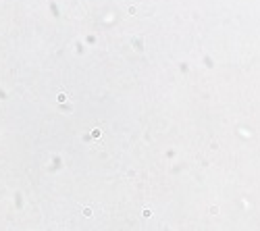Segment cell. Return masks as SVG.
Instances as JSON below:
<instances>
[{
    "label": "cell",
    "mask_w": 260,
    "mask_h": 231,
    "mask_svg": "<svg viewBox=\"0 0 260 231\" xmlns=\"http://www.w3.org/2000/svg\"><path fill=\"white\" fill-rule=\"evenodd\" d=\"M58 102H67V94H58Z\"/></svg>",
    "instance_id": "1"
},
{
    "label": "cell",
    "mask_w": 260,
    "mask_h": 231,
    "mask_svg": "<svg viewBox=\"0 0 260 231\" xmlns=\"http://www.w3.org/2000/svg\"><path fill=\"white\" fill-rule=\"evenodd\" d=\"M83 215L85 216H92V208H83Z\"/></svg>",
    "instance_id": "2"
}]
</instances>
